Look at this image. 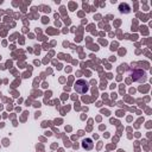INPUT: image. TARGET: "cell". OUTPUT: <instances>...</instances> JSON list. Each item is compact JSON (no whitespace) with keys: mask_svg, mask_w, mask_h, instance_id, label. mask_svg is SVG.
<instances>
[{"mask_svg":"<svg viewBox=\"0 0 152 152\" xmlns=\"http://www.w3.org/2000/svg\"><path fill=\"white\" fill-rule=\"evenodd\" d=\"M75 90L77 93H80V94H84L86 91H88V84H87V82L83 81V80H78L76 82V84H75Z\"/></svg>","mask_w":152,"mask_h":152,"instance_id":"1","label":"cell"},{"mask_svg":"<svg viewBox=\"0 0 152 152\" xmlns=\"http://www.w3.org/2000/svg\"><path fill=\"white\" fill-rule=\"evenodd\" d=\"M82 147L86 148V150H91L93 148V141H91V139H89V138L84 139L82 141Z\"/></svg>","mask_w":152,"mask_h":152,"instance_id":"2","label":"cell"}]
</instances>
